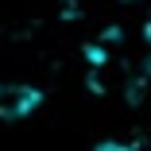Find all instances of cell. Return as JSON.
<instances>
[{"instance_id": "2", "label": "cell", "mask_w": 151, "mask_h": 151, "mask_svg": "<svg viewBox=\"0 0 151 151\" xmlns=\"http://www.w3.org/2000/svg\"><path fill=\"white\" fill-rule=\"evenodd\" d=\"M147 39H151V23H147Z\"/></svg>"}, {"instance_id": "1", "label": "cell", "mask_w": 151, "mask_h": 151, "mask_svg": "<svg viewBox=\"0 0 151 151\" xmlns=\"http://www.w3.org/2000/svg\"><path fill=\"white\" fill-rule=\"evenodd\" d=\"M39 105V89L23 85V81H0V116L4 120H19L27 112H35Z\"/></svg>"}]
</instances>
